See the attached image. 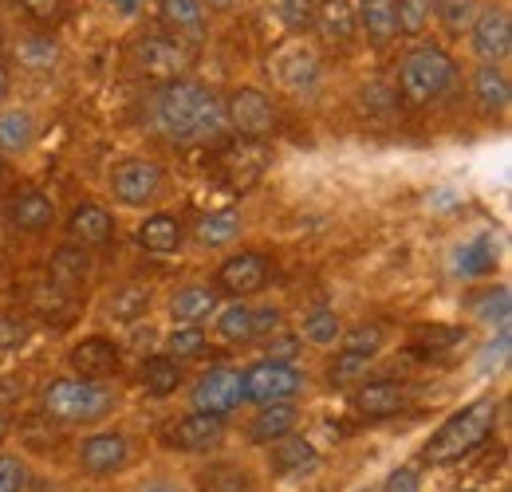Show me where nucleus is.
<instances>
[{
  "label": "nucleus",
  "mask_w": 512,
  "mask_h": 492,
  "mask_svg": "<svg viewBox=\"0 0 512 492\" xmlns=\"http://www.w3.org/2000/svg\"><path fill=\"white\" fill-rule=\"evenodd\" d=\"M154 119L170 142H213L225 130V103L205 83L174 79L154 103Z\"/></svg>",
  "instance_id": "1"
},
{
  "label": "nucleus",
  "mask_w": 512,
  "mask_h": 492,
  "mask_svg": "<svg viewBox=\"0 0 512 492\" xmlns=\"http://www.w3.org/2000/svg\"><path fill=\"white\" fill-rule=\"evenodd\" d=\"M493 426H497V398H477L465 410L449 414L446 422H442V430L426 441L422 457L430 465H453V461L469 457L473 449H481L489 441Z\"/></svg>",
  "instance_id": "2"
},
{
  "label": "nucleus",
  "mask_w": 512,
  "mask_h": 492,
  "mask_svg": "<svg viewBox=\"0 0 512 492\" xmlns=\"http://www.w3.org/2000/svg\"><path fill=\"white\" fill-rule=\"evenodd\" d=\"M115 410V390L99 378H60L44 390V414L67 422V426H87L99 422Z\"/></svg>",
  "instance_id": "3"
},
{
  "label": "nucleus",
  "mask_w": 512,
  "mask_h": 492,
  "mask_svg": "<svg viewBox=\"0 0 512 492\" xmlns=\"http://www.w3.org/2000/svg\"><path fill=\"white\" fill-rule=\"evenodd\" d=\"M453 79H457V63L434 44H422V48L406 52L398 63V87L410 103H430V99L446 95Z\"/></svg>",
  "instance_id": "4"
},
{
  "label": "nucleus",
  "mask_w": 512,
  "mask_h": 492,
  "mask_svg": "<svg viewBox=\"0 0 512 492\" xmlns=\"http://www.w3.org/2000/svg\"><path fill=\"white\" fill-rule=\"evenodd\" d=\"M268 170V146L264 138H237L229 146L217 150L213 158V174L221 178V185H229L233 193H245L249 185H256Z\"/></svg>",
  "instance_id": "5"
},
{
  "label": "nucleus",
  "mask_w": 512,
  "mask_h": 492,
  "mask_svg": "<svg viewBox=\"0 0 512 492\" xmlns=\"http://www.w3.org/2000/svg\"><path fill=\"white\" fill-rule=\"evenodd\" d=\"M300 390H304V374L292 367V363L260 359V363H253V367L241 374V398H249L256 406L292 402Z\"/></svg>",
  "instance_id": "6"
},
{
  "label": "nucleus",
  "mask_w": 512,
  "mask_h": 492,
  "mask_svg": "<svg viewBox=\"0 0 512 492\" xmlns=\"http://www.w3.org/2000/svg\"><path fill=\"white\" fill-rule=\"evenodd\" d=\"M166 189V174L158 162H146V158H127L115 166L111 174V193L130 205V209H146L158 201V193Z\"/></svg>",
  "instance_id": "7"
},
{
  "label": "nucleus",
  "mask_w": 512,
  "mask_h": 492,
  "mask_svg": "<svg viewBox=\"0 0 512 492\" xmlns=\"http://www.w3.org/2000/svg\"><path fill=\"white\" fill-rule=\"evenodd\" d=\"M225 123L237 130V138H264L276 126V107L264 91L256 87H237L225 103Z\"/></svg>",
  "instance_id": "8"
},
{
  "label": "nucleus",
  "mask_w": 512,
  "mask_h": 492,
  "mask_svg": "<svg viewBox=\"0 0 512 492\" xmlns=\"http://www.w3.org/2000/svg\"><path fill=\"white\" fill-rule=\"evenodd\" d=\"M268 75L284 91H308L320 79V56L304 40H288L268 56Z\"/></svg>",
  "instance_id": "9"
},
{
  "label": "nucleus",
  "mask_w": 512,
  "mask_h": 492,
  "mask_svg": "<svg viewBox=\"0 0 512 492\" xmlns=\"http://www.w3.org/2000/svg\"><path fill=\"white\" fill-rule=\"evenodd\" d=\"M138 67H142L150 79L174 83V79H182L193 67V52L178 36H146V40L138 44Z\"/></svg>",
  "instance_id": "10"
},
{
  "label": "nucleus",
  "mask_w": 512,
  "mask_h": 492,
  "mask_svg": "<svg viewBox=\"0 0 512 492\" xmlns=\"http://www.w3.org/2000/svg\"><path fill=\"white\" fill-rule=\"evenodd\" d=\"M237 406H241V370L213 367L197 378V386H193V410L225 418Z\"/></svg>",
  "instance_id": "11"
},
{
  "label": "nucleus",
  "mask_w": 512,
  "mask_h": 492,
  "mask_svg": "<svg viewBox=\"0 0 512 492\" xmlns=\"http://www.w3.org/2000/svg\"><path fill=\"white\" fill-rule=\"evenodd\" d=\"M469 36H473V52H477L485 63L509 60L512 20H509V12H505V8H489V12H481V16L473 20Z\"/></svg>",
  "instance_id": "12"
},
{
  "label": "nucleus",
  "mask_w": 512,
  "mask_h": 492,
  "mask_svg": "<svg viewBox=\"0 0 512 492\" xmlns=\"http://www.w3.org/2000/svg\"><path fill=\"white\" fill-rule=\"evenodd\" d=\"M217 284H221L229 296L245 300V296H253V292H260V288L268 284V260H264L260 252H237V256H229V260L217 268Z\"/></svg>",
  "instance_id": "13"
},
{
  "label": "nucleus",
  "mask_w": 512,
  "mask_h": 492,
  "mask_svg": "<svg viewBox=\"0 0 512 492\" xmlns=\"http://www.w3.org/2000/svg\"><path fill=\"white\" fill-rule=\"evenodd\" d=\"M221 437H225V418L201 414V410L178 418V422L166 430V441H170L174 449H182V453H205V449H213Z\"/></svg>",
  "instance_id": "14"
},
{
  "label": "nucleus",
  "mask_w": 512,
  "mask_h": 492,
  "mask_svg": "<svg viewBox=\"0 0 512 492\" xmlns=\"http://www.w3.org/2000/svg\"><path fill=\"white\" fill-rule=\"evenodd\" d=\"M127 453L130 445L123 433H95V437H87L79 445V465L91 477H107V473H115V469L127 465Z\"/></svg>",
  "instance_id": "15"
},
{
  "label": "nucleus",
  "mask_w": 512,
  "mask_h": 492,
  "mask_svg": "<svg viewBox=\"0 0 512 492\" xmlns=\"http://www.w3.org/2000/svg\"><path fill=\"white\" fill-rule=\"evenodd\" d=\"M268 465H272L276 477H300V473L320 469V453H316V445L308 437L284 433V437H276V445L268 453Z\"/></svg>",
  "instance_id": "16"
},
{
  "label": "nucleus",
  "mask_w": 512,
  "mask_h": 492,
  "mask_svg": "<svg viewBox=\"0 0 512 492\" xmlns=\"http://www.w3.org/2000/svg\"><path fill=\"white\" fill-rule=\"evenodd\" d=\"M351 406H355L359 418H371V422L394 418V414L406 406V390H402L398 382H390V378H379V382L359 386V390L351 394Z\"/></svg>",
  "instance_id": "17"
},
{
  "label": "nucleus",
  "mask_w": 512,
  "mask_h": 492,
  "mask_svg": "<svg viewBox=\"0 0 512 492\" xmlns=\"http://www.w3.org/2000/svg\"><path fill=\"white\" fill-rule=\"evenodd\" d=\"M8 221L20 229V233H44L52 229L56 221V205L44 189H20L12 201H8Z\"/></svg>",
  "instance_id": "18"
},
{
  "label": "nucleus",
  "mask_w": 512,
  "mask_h": 492,
  "mask_svg": "<svg viewBox=\"0 0 512 492\" xmlns=\"http://www.w3.org/2000/svg\"><path fill=\"white\" fill-rule=\"evenodd\" d=\"M67 233H71V241H75V245L99 248V245H107V241L115 237V217H111L103 205L83 201V205H75V209H71Z\"/></svg>",
  "instance_id": "19"
},
{
  "label": "nucleus",
  "mask_w": 512,
  "mask_h": 492,
  "mask_svg": "<svg viewBox=\"0 0 512 492\" xmlns=\"http://www.w3.org/2000/svg\"><path fill=\"white\" fill-rule=\"evenodd\" d=\"M67 367L75 370L79 378H107L119 370V347L111 339H83L67 351Z\"/></svg>",
  "instance_id": "20"
},
{
  "label": "nucleus",
  "mask_w": 512,
  "mask_h": 492,
  "mask_svg": "<svg viewBox=\"0 0 512 492\" xmlns=\"http://www.w3.org/2000/svg\"><path fill=\"white\" fill-rule=\"evenodd\" d=\"M355 24L367 32V44L386 48V44L398 36V12H394V0H359V8H355Z\"/></svg>",
  "instance_id": "21"
},
{
  "label": "nucleus",
  "mask_w": 512,
  "mask_h": 492,
  "mask_svg": "<svg viewBox=\"0 0 512 492\" xmlns=\"http://www.w3.org/2000/svg\"><path fill=\"white\" fill-rule=\"evenodd\" d=\"M217 292L209 288V284H190V288H182L178 296H174V304H170V315H174V323L178 327H201L209 315H217Z\"/></svg>",
  "instance_id": "22"
},
{
  "label": "nucleus",
  "mask_w": 512,
  "mask_h": 492,
  "mask_svg": "<svg viewBox=\"0 0 512 492\" xmlns=\"http://www.w3.org/2000/svg\"><path fill=\"white\" fill-rule=\"evenodd\" d=\"M465 343V331L461 327H422L414 339H410V351L418 359H430V363H449L457 355V347Z\"/></svg>",
  "instance_id": "23"
},
{
  "label": "nucleus",
  "mask_w": 512,
  "mask_h": 492,
  "mask_svg": "<svg viewBox=\"0 0 512 492\" xmlns=\"http://www.w3.org/2000/svg\"><path fill=\"white\" fill-rule=\"evenodd\" d=\"M138 245L146 248L150 256H174L182 248V225H178V217H170V213L146 217L138 225Z\"/></svg>",
  "instance_id": "24"
},
{
  "label": "nucleus",
  "mask_w": 512,
  "mask_h": 492,
  "mask_svg": "<svg viewBox=\"0 0 512 492\" xmlns=\"http://www.w3.org/2000/svg\"><path fill=\"white\" fill-rule=\"evenodd\" d=\"M316 28L323 32L327 44H347L355 36V8L351 0H316Z\"/></svg>",
  "instance_id": "25"
},
{
  "label": "nucleus",
  "mask_w": 512,
  "mask_h": 492,
  "mask_svg": "<svg viewBox=\"0 0 512 492\" xmlns=\"http://www.w3.org/2000/svg\"><path fill=\"white\" fill-rule=\"evenodd\" d=\"M497 241L489 237V233H481V237H473L469 245L457 248V256H453V268H457V276H465V280H477V276H489L493 268H497Z\"/></svg>",
  "instance_id": "26"
},
{
  "label": "nucleus",
  "mask_w": 512,
  "mask_h": 492,
  "mask_svg": "<svg viewBox=\"0 0 512 492\" xmlns=\"http://www.w3.org/2000/svg\"><path fill=\"white\" fill-rule=\"evenodd\" d=\"M296 406L292 402H268L264 410H256L253 426H249V437H253L256 445H268V441H276V437H284V433L296 430Z\"/></svg>",
  "instance_id": "27"
},
{
  "label": "nucleus",
  "mask_w": 512,
  "mask_h": 492,
  "mask_svg": "<svg viewBox=\"0 0 512 492\" xmlns=\"http://www.w3.org/2000/svg\"><path fill=\"white\" fill-rule=\"evenodd\" d=\"M473 95H477V103L485 107V111H505L509 107V75L497 67V63H481L477 71H473Z\"/></svg>",
  "instance_id": "28"
},
{
  "label": "nucleus",
  "mask_w": 512,
  "mask_h": 492,
  "mask_svg": "<svg viewBox=\"0 0 512 492\" xmlns=\"http://www.w3.org/2000/svg\"><path fill=\"white\" fill-rule=\"evenodd\" d=\"M138 382H142L146 394L166 398V394H174V390L182 386V363L170 359V355H150V359L142 363V370H138Z\"/></svg>",
  "instance_id": "29"
},
{
  "label": "nucleus",
  "mask_w": 512,
  "mask_h": 492,
  "mask_svg": "<svg viewBox=\"0 0 512 492\" xmlns=\"http://www.w3.org/2000/svg\"><path fill=\"white\" fill-rule=\"evenodd\" d=\"M237 233H241V213H237V209H213V213H205V217L193 225L197 245H205V248L229 245V241H237Z\"/></svg>",
  "instance_id": "30"
},
{
  "label": "nucleus",
  "mask_w": 512,
  "mask_h": 492,
  "mask_svg": "<svg viewBox=\"0 0 512 492\" xmlns=\"http://www.w3.org/2000/svg\"><path fill=\"white\" fill-rule=\"evenodd\" d=\"M48 272H52V284H56L60 292H71V288H79V284L87 280V272H91V256L83 252V245H64V248H56Z\"/></svg>",
  "instance_id": "31"
},
{
  "label": "nucleus",
  "mask_w": 512,
  "mask_h": 492,
  "mask_svg": "<svg viewBox=\"0 0 512 492\" xmlns=\"http://www.w3.org/2000/svg\"><path fill=\"white\" fill-rule=\"evenodd\" d=\"M158 12H162V24H166L170 32L201 40V28H205V8H201V0H158Z\"/></svg>",
  "instance_id": "32"
},
{
  "label": "nucleus",
  "mask_w": 512,
  "mask_h": 492,
  "mask_svg": "<svg viewBox=\"0 0 512 492\" xmlns=\"http://www.w3.org/2000/svg\"><path fill=\"white\" fill-rule=\"evenodd\" d=\"M150 308V288L142 284V280H130L123 284L115 296H111V304H107V315L115 319V323H134V319H142Z\"/></svg>",
  "instance_id": "33"
},
{
  "label": "nucleus",
  "mask_w": 512,
  "mask_h": 492,
  "mask_svg": "<svg viewBox=\"0 0 512 492\" xmlns=\"http://www.w3.org/2000/svg\"><path fill=\"white\" fill-rule=\"evenodd\" d=\"M36 126H32V115L28 111H0V150L16 154V150H28Z\"/></svg>",
  "instance_id": "34"
},
{
  "label": "nucleus",
  "mask_w": 512,
  "mask_h": 492,
  "mask_svg": "<svg viewBox=\"0 0 512 492\" xmlns=\"http://www.w3.org/2000/svg\"><path fill=\"white\" fill-rule=\"evenodd\" d=\"M201 492H256V485L249 469H241V465H213L201 477Z\"/></svg>",
  "instance_id": "35"
},
{
  "label": "nucleus",
  "mask_w": 512,
  "mask_h": 492,
  "mask_svg": "<svg viewBox=\"0 0 512 492\" xmlns=\"http://www.w3.org/2000/svg\"><path fill=\"white\" fill-rule=\"evenodd\" d=\"M383 343H386V331L379 323H359V327H351V331L343 335V347H339V351L359 355V359H375V355L383 351Z\"/></svg>",
  "instance_id": "36"
},
{
  "label": "nucleus",
  "mask_w": 512,
  "mask_h": 492,
  "mask_svg": "<svg viewBox=\"0 0 512 492\" xmlns=\"http://www.w3.org/2000/svg\"><path fill=\"white\" fill-rule=\"evenodd\" d=\"M217 331H221V339H229V343L253 339V308H245L241 300L229 304V308H217Z\"/></svg>",
  "instance_id": "37"
},
{
  "label": "nucleus",
  "mask_w": 512,
  "mask_h": 492,
  "mask_svg": "<svg viewBox=\"0 0 512 492\" xmlns=\"http://www.w3.org/2000/svg\"><path fill=\"white\" fill-rule=\"evenodd\" d=\"M394 12H398V32L418 36L430 24V16H438V0H394Z\"/></svg>",
  "instance_id": "38"
},
{
  "label": "nucleus",
  "mask_w": 512,
  "mask_h": 492,
  "mask_svg": "<svg viewBox=\"0 0 512 492\" xmlns=\"http://www.w3.org/2000/svg\"><path fill=\"white\" fill-rule=\"evenodd\" d=\"M438 20L449 36H461L477 20V0H438Z\"/></svg>",
  "instance_id": "39"
},
{
  "label": "nucleus",
  "mask_w": 512,
  "mask_h": 492,
  "mask_svg": "<svg viewBox=\"0 0 512 492\" xmlns=\"http://www.w3.org/2000/svg\"><path fill=\"white\" fill-rule=\"evenodd\" d=\"M304 339L316 343V347H331V343L339 339V315L331 308L308 311V319H304Z\"/></svg>",
  "instance_id": "40"
},
{
  "label": "nucleus",
  "mask_w": 512,
  "mask_h": 492,
  "mask_svg": "<svg viewBox=\"0 0 512 492\" xmlns=\"http://www.w3.org/2000/svg\"><path fill=\"white\" fill-rule=\"evenodd\" d=\"M166 355L178 359V363L205 355V331H201V327H178V331L166 339Z\"/></svg>",
  "instance_id": "41"
},
{
  "label": "nucleus",
  "mask_w": 512,
  "mask_h": 492,
  "mask_svg": "<svg viewBox=\"0 0 512 492\" xmlns=\"http://www.w3.org/2000/svg\"><path fill=\"white\" fill-rule=\"evenodd\" d=\"M32 339V323L16 311H0V351H20Z\"/></svg>",
  "instance_id": "42"
},
{
  "label": "nucleus",
  "mask_w": 512,
  "mask_h": 492,
  "mask_svg": "<svg viewBox=\"0 0 512 492\" xmlns=\"http://www.w3.org/2000/svg\"><path fill=\"white\" fill-rule=\"evenodd\" d=\"M477 319H485V323H497V327H509V288H497V292H485L477 304Z\"/></svg>",
  "instance_id": "43"
},
{
  "label": "nucleus",
  "mask_w": 512,
  "mask_h": 492,
  "mask_svg": "<svg viewBox=\"0 0 512 492\" xmlns=\"http://www.w3.org/2000/svg\"><path fill=\"white\" fill-rule=\"evenodd\" d=\"M276 12L292 32H304L316 20V0H276Z\"/></svg>",
  "instance_id": "44"
},
{
  "label": "nucleus",
  "mask_w": 512,
  "mask_h": 492,
  "mask_svg": "<svg viewBox=\"0 0 512 492\" xmlns=\"http://www.w3.org/2000/svg\"><path fill=\"white\" fill-rule=\"evenodd\" d=\"M36 24H60L71 12V0H16Z\"/></svg>",
  "instance_id": "45"
},
{
  "label": "nucleus",
  "mask_w": 512,
  "mask_h": 492,
  "mask_svg": "<svg viewBox=\"0 0 512 492\" xmlns=\"http://www.w3.org/2000/svg\"><path fill=\"white\" fill-rule=\"evenodd\" d=\"M367 363H371V359H359V355H347V351H339V359L327 367V374H331V386H347L351 378H359V374L367 370Z\"/></svg>",
  "instance_id": "46"
},
{
  "label": "nucleus",
  "mask_w": 512,
  "mask_h": 492,
  "mask_svg": "<svg viewBox=\"0 0 512 492\" xmlns=\"http://www.w3.org/2000/svg\"><path fill=\"white\" fill-rule=\"evenodd\" d=\"M28 469L20 457H0V492H24Z\"/></svg>",
  "instance_id": "47"
},
{
  "label": "nucleus",
  "mask_w": 512,
  "mask_h": 492,
  "mask_svg": "<svg viewBox=\"0 0 512 492\" xmlns=\"http://www.w3.org/2000/svg\"><path fill=\"white\" fill-rule=\"evenodd\" d=\"M264 351H268L272 363H292V359L300 355V339H296V335H276V331H272Z\"/></svg>",
  "instance_id": "48"
},
{
  "label": "nucleus",
  "mask_w": 512,
  "mask_h": 492,
  "mask_svg": "<svg viewBox=\"0 0 512 492\" xmlns=\"http://www.w3.org/2000/svg\"><path fill=\"white\" fill-rule=\"evenodd\" d=\"M20 60L28 63V67H56V48L48 44V40H28L24 48H20Z\"/></svg>",
  "instance_id": "49"
},
{
  "label": "nucleus",
  "mask_w": 512,
  "mask_h": 492,
  "mask_svg": "<svg viewBox=\"0 0 512 492\" xmlns=\"http://www.w3.org/2000/svg\"><path fill=\"white\" fill-rule=\"evenodd\" d=\"M379 492H422V481H418V473H414L410 465H402V469H394V473L386 477Z\"/></svg>",
  "instance_id": "50"
},
{
  "label": "nucleus",
  "mask_w": 512,
  "mask_h": 492,
  "mask_svg": "<svg viewBox=\"0 0 512 492\" xmlns=\"http://www.w3.org/2000/svg\"><path fill=\"white\" fill-rule=\"evenodd\" d=\"M272 331H280V308L253 311V339L256 335H272Z\"/></svg>",
  "instance_id": "51"
},
{
  "label": "nucleus",
  "mask_w": 512,
  "mask_h": 492,
  "mask_svg": "<svg viewBox=\"0 0 512 492\" xmlns=\"http://www.w3.org/2000/svg\"><path fill=\"white\" fill-rule=\"evenodd\" d=\"M241 0H201V8H209V12H229V8H237Z\"/></svg>",
  "instance_id": "52"
},
{
  "label": "nucleus",
  "mask_w": 512,
  "mask_h": 492,
  "mask_svg": "<svg viewBox=\"0 0 512 492\" xmlns=\"http://www.w3.org/2000/svg\"><path fill=\"white\" fill-rule=\"evenodd\" d=\"M8 87H12V79H8V67L0 63V103L8 99Z\"/></svg>",
  "instance_id": "53"
},
{
  "label": "nucleus",
  "mask_w": 512,
  "mask_h": 492,
  "mask_svg": "<svg viewBox=\"0 0 512 492\" xmlns=\"http://www.w3.org/2000/svg\"><path fill=\"white\" fill-rule=\"evenodd\" d=\"M138 492H186L182 485H166V481H158V485H146V489H138Z\"/></svg>",
  "instance_id": "54"
},
{
  "label": "nucleus",
  "mask_w": 512,
  "mask_h": 492,
  "mask_svg": "<svg viewBox=\"0 0 512 492\" xmlns=\"http://www.w3.org/2000/svg\"><path fill=\"white\" fill-rule=\"evenodd\" d=\"M4 437H8V418L0 414V441H4Z\"/></svg>",
  "instance_id": "55"
},
{
  "label": "nucleus",
  "mask_w": 512,
  "mask_h": 492,
  "mask_svg": "<svg viewBox=\"0 0 512 492\" xmlns=\"http://www.w3.org/2000/svg\"><path fill=\"white\" fill-rule=\"evenodd\" d=\"M4 174H8V166H4V158H0V182H4Z\"/></svg>",
  "instance_id": "56"
},
{
  "label": "nucleus",
  "mask_w": 512,
  "mask_h": 492,
  "mask_svg": "<svg viewBox=\"0 0 512 492\" xmlns=\"http://www.w3.org/2000/svg\"><path fill=\"white\" fill-rule=\"evenodd\" d=\"M123 8H127V12H134V0H123Z\"/></svg>",
  "instance_id": "57"
},
{
  "label": "nucleus",
  "mask_w": 512,
  "mask_h": 492,
  "mask_svg": "<svg viewBox=\"0 0 512 492\" xmlns=\"http://www.w3.org/2000/svg\"><path fill=\"white\" fill-rule=\"evenodd\" d=\"M461 492H477V489H461Z\"/></svg>",
  "instance_id": "58"
}]
</instances>
